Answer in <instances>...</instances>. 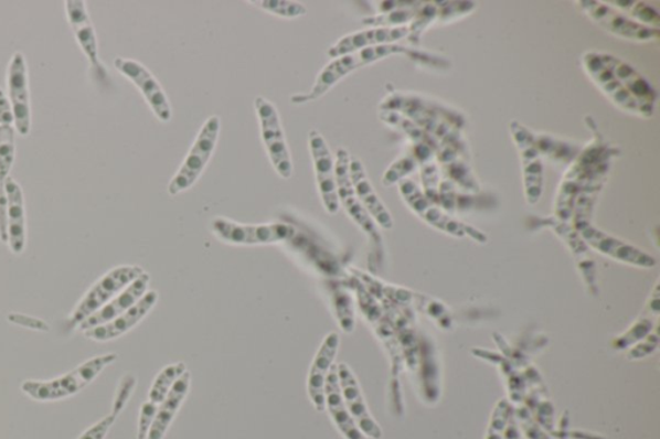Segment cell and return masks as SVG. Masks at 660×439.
Returning a JSON list of instances; mask_svg holds the SVG:
<instances>
[{"instance_id":"cell-14","label":"cell","mask_w":660,"mask_h":439,"mask_svg":"<svg viewBox=\"0 0 660 439\" xmlns=\"http://www.w3.org/2000/svg\"><path fill=\"white\" fill-rule=\"evenodd\" d=\"M7 89L17 132L26 137L32 129V106H30L29 73L24 53L14 52L7 71Z\"/></svg>"},{"instance_id":"cell-5","label":"cell","mask_w":660,"mask_h":439,"mask_svg":"<svg viewBox=\"0 0 660 439\" xmlns=\"http://www.w3.org/2000/svg\"><path fill=\"white\" fill-rule=\"evenodd\" d=\"M220 130L221 119L217 115L205 120L178 173L168 184V194L178 196L193 188L201 179L217 148Z\"/></svg>"},{"instance_id":"cell-36","label":"cell","mask_w":660,"mask_h":439,"mask_svg":"<svg viewBox=\"0 0 660 439\" xmlns=\"http://www.w3.org/2000/svg\"><path fill=\"white\" fill-rule=\"evenodd\" d=\"M135 389H136V377L130 374L123 376L121 381L118 385L117 393H115L113 408H111L113 414L119 416L121 414V411L125 410V408L128 404V400L134 395Z\"/></svg>"},{"instance_id":"cell-15","label":"cell","mask_w":660,"mask_h":439,"mask_svg":"<svg viewBox=\"0 0 660 439\" xmlns=\"http://www.w3.org/2000/svg\"><path fill=\"white\" fill-rule=\"evenodd\" d=\"M65 11L68 25H71L82 52L89 61L92 71H95L97 78L107 79V71L99 58L97 34L89 18L87 3L84 0H67Z\"/></svg>"},{"instance_id":"cell-8","label":"cell","mask_w":660,"mask_h":439,"mask_svg":"<svg viewBox=\"0 0 660 439\" xmlns=\"http://www.w3.org/2000/svg\"><path fill=\"white\" fill-rule=\"evenodd\" d=\"M213 234L219 240L232 245H272L290 242L296 228L288 223H266V225H244L219 217L212 222Z\"/></svg>"},{"instance_id":"cell-18","label":"cell","mask_w":660,"mask_h":439,"mask_svg":"<svg viewBox=\"0 0 660 439\" xmlns=\"http://www.w3.org/2000/svg\"><path fill=\"white\" fill-rule=\"evenodd\" d=\"M340 344V334H328L324 341H322L310 367L309 379H307V393H309L315 410L319 413L326 411V384L334 366Z\"/></svg>"},{"instance_id":"cell-21","label":"cell","mask_w":660,"mask_h":439,"mask_svg":"<svg viewBox=\"0 0 660 439\" xmlns=\"http://www.w3.org/2000/svg\"><path fill=\"white\" fill-rule=\"evenodd\" d=\"M408 35L409 25L360 30V32L341 38L339 42L328 50L327 55L334 60L360 50L380 47V45L398 44V42L406 40Z\"/></svg>"},{"instance_id":"cell-1","label":"cell","mask_w":660,"mask_h":439,"mask_svg":"<svg viewBox=\"0 0 660 439\" xmlns=\"http://www.w3.org/2000/svg\"><path fill=\"white\" fill-rule=\"evenodd\" d=\"M408 53L409 49L404 47L402 44H388L351 52L348 55L337 57L332 63L322 68L312 88L307 94L291 96L290 104L306 105L318 101V99L326 96L342 79L347 78L351 73L356 72L358 68L379 63V61L390 56L408 55Z\"/></svg>"},{"instance_id":"cell-23","label":"cell","mask_w":660,"mask_h":439,"mask_svg":"<svg viewBox=\"0 0 660 439\" xmlns=\"http://www.w3.org/2000/svg\"><path fill=\"white\" fill-rule=\"evenodd\" d=\"M350 180L360 203L363 204L373 221L383 229H393V215L390 214L385 204L382 203L370 176L366 174L362 161L358 158L350 159Z\"/></svg>"},{"instance_id":"cell-11","label":"cell","mask_w":660,"mask_h":439,"mask_svg":"<svg viewBox=\"0 0 660 439\" xmlns=\"http://www.w3.org/2000/svg\"><path fill=\"white\" fill-rule=\"evenodd\" d=\"M510 132L523 171L526 202L535 205L543 194V164L539 142L531 130L517 120L511 121Z\"/></svg>"},{"instance_id":"cell-10","label":"cell","mask_w":660,"mask_h":439,"mask_svg":"<svg viewBox=\"0 0 660 439\" xmlns=\"http://www.w3.org/2000/svg\"><path fill=\"white\" fill-rule=\"evenodd\" d=\"M579 10L586 14V17L595 22L598 26H602L606 32L624 40L648 43L658 41L660 32L657 29L643 26L614 10L606 2H595V0H582L577 2Z\"/></svg>"},{"instance_id":"cell-4","label":"cell","mask_w":660,"mask_h":439,"mask_svg":"<svg viewBox=\"0 0 660 439\" xmlns=\"http://www.w3.org/2000/svg\"><path fill=\"white\" fill-rule=\"evenodd\" d=\"M140 266H119L110 269L109 272L92 285L86 295L79 300L66 321L68 330H76L82 322L91 318L104 306L120 295L135 280L143 274Z\"/></svg>"},{"instance_id":"cell-39","label":"cell","mask_w":660,"mask_h":439,"mask_svg":"<svg viewBox=\"0 0 660 439\" xmlns=\"http://www.w3.org/2000/svg\"><path fill=\"white\" fill-rule=\"evenodd\" d=\"M0 127H14L12 105L2 88H0Z\"/></svg>"},{"instance_id":"cell-29","label":"cell","mask_w":660,"mask_h":439,"mask_svg":"<svg viewBox=\"0 0 660 439\" xmlns=\"http://www.w3.org/2000/svg\"><path fill=\"white\" fill-rule=\"evenodd\" d=\"M606 3L641 25L659 30L660 17L651 6L639 0H610Z\"/></svg>"},{"instance_id":"cell-40","label":"cell","mask_w":660,"mask_h":439,"mask_svg":"<svg viewBox=\"0 0 660 439\" xmlns=\"http://www.w3.org/2000/svg\"><path fill=\"white\" fill-rule=\"evenodd\" d=\"M9 320L12 323H14V325L24 326V328H28V329L42 330V331H49L50 330V326L47 325V323H45L42 320L30 318V315L10 314L9 315Z\"/></svg>"},{"instance_id":"cell-17","label":"cell","mask_w":660,"mask_h":439,"mask_svg":"<svg viewBox=\"0 0 660 439\" xmlns=\"http://www.w3.org/2000/svg\"><path fill=\"white\" fill-rule=\"evenodd\" d=\"M337 374H339L340 389L344 405H347L358 428L362 430V433L366 438L381 439L383 436L382 429L370 413L362 388H360L356 376L352 373L350 366L347 364L337 365Z\"/></svg>"},{"instance_id":"cell-33","label":"cell","mask_w":660,"mask_h":439,"mask_svg":"<svg viewBox=\"0 0 660 439\" xmlns=\"http://www.w3.org/2000/svg\"><path fill=\"white\" fill-rule=\"evenodd\" d=\"M657 320H652L651 318H641L639 321H636L635 325L631 329H629L627 333L618 336L616 341L613 342V349L626 350L628 349V346L640 343L641 341H643L645 338H647L651 333L652 330H654L658 326L657 325L654 329H652V326H654V323H658Z\"/></svg>"},{"instance_id":"cell-27","label":"cell","mask_w":660,"mask_h":439,"mask_svg":"<svg viewBox=\"0 0 660 439\" xmlns=\"http://www.w3.org/2000/svg\"><path fill=\"white\" fill-rule=\"evenodd\" d=\"M191 385V374L187 372L179 381L174 383L170 393H168L164 403L160 405L159 410L153 419L149 435L146 439H164L168 429L171 428L172 422L178 415L181 406L185 403Z\"/></svg>"},{"instance_id":"cell-22","label":"cell","mask_w":660,"mask_h":439,"mask_svg":"<svg viewBox=\"0 0 660 439\" xmlns=\"http://www.w3.org/2000/svg\"><path fill=\"white\" fill-rule=\"evenodd\" d=\"M187 372L188 368L183 362H175V364L168 365L161 370L151 385L148 400L141 407L136 439H146L148 437L160 405L164 403L174 383Z\"/></svg>"},{"instance_id":"cell-41","label":"cell","mask_w":660,"mask_h":439,"mask_svg":"<svg viewBox=\"0 0 660 439\" xmlns=\"http://www.w3.org/2000/svg\"><path fill=\"white\" fill-rule=\"evenodd\" d=\"M504 439H521V429L515 419V415L511 416L508 430H505Z\"/></svg>"},{"instance_id":"cell-16","label":"cell","mask_w":660,"mask_h":439,"mask_svg":"<svg viewBox=\"0 0 660 439\" xmlns=\"http://www.w3.org/2000/svg\"><path fill=\"white\" fill-rule=\"evenodd\" d=\"M602 57L620 86L634 98L637 107H639L641 118H651L656 110L658 95L648 79L643 78L639 72L625 63L624 60L605 55V53H602Z\"/></svg>"},{"instance_id":"cell-32","label":"cell","mask_w":660,"mask_h":439,"mask_svg":"<svg viewBox=\"0 0 660 439\" xmlns=\"http://www.w3.org/2000/svg\"><path fill=\"white\" fill-rule=\"evenodd\" d=\"M251 4L259 6L260 10L272 13L274 17L288 20L305 17L307 13L304 4L289 2V0H264V2H251Z\"/></svg>"},{"instance_id":"cell-19","label":"cell","mask_w":660,"mask_h":439,"mask_svg":"<svg viewBox=\"0 0 660 439\" xmlns=\"http://www.w3.org/2000/svg\"><path fill=\"white\" fill-rule=\"evenodd\" d=\"M158 299V291L149 290L127 312L105 323V325L83 331V335L96 343L115 341V339L126 335L130 330L135 329L152 311V308L157 306Z\"/></svg>"},{"instance_id":"cell-20","label":"cell","mask_w":660,"mask_h":439,"mask_svg":"<svg viewBox=\"0 0 660 439\" xmlns=\"http://www.w3.org/2000/svg\"><path fill=\"white\" fill-rule=\"evenodd\" d=\"M582 65L585 67L590 81L596 84V87L610 99V101L628 114L641 117L639 107H637L634 98L627 94L624 87L620 86L616 76L611 74L609 67L605 65L602 53L587 52L582 57Z\"/></svg>"},{"instance_id":"cell-34","label":"cell","mask_w":660,"mask_h":439,"mask_svg":"<svg viewBox=\"0 0 660 439\" xmlns=\"http://www.w3.org/2000/svg\"><path fill=\"white\" fill-rule=\"evenodd\" d=\"M333 304L337 320L340 321V326L347 333H352L355 328L354 306L352 299L343 290L337 289L333 292Z\"/></svg>"},{"instance_id":"cell-30","label":"cell","mask_w":660,"mask_h":439,"mask_svg":"<svg viewBox=\"0 0 660 439\" xmlns=\"http://www.w3.org/2000/svg\"><path fill=\"white\" fill-rule=\"evenodd\" d=\"M17 159V129L0 127V183L10 179Z\"/></svg>"},{"instance_id":"cell-6","label":"cell","mask_w":660,"mask_h":439,"mask_svg":"<svg viewBox=\"0 0 660 439\" xmlns=\"http://www.w3.org/2000/svg\"><path fill=\"white\" fill-rule=\"evenodd\" d=\"M397 184L398 191H401L406 205H408L412 212L416 213L422 221H425L427 225L453 237H468L479 244L488 243L486 234L481 233L478 228L450 217V215L445 213L439 205L433 203L432 200L425 195V192L417 186L416 182L409 179H404Z\"/></svg>"},{"instance_id":"cell-7","label":"cell","mask_w":660,"mask_h":439,"mask_svg":"<svg viewBox=\"0 0 660 439\" xmlns=\"http://www.w3.org/2000/svg\"><path fill=\"white\" fill-rule=\"evenodd\" d=\"M255 107L260 138H263L268 160L283 180H290L295 173L294 160H291L279 111L273 103L263 96L256 97Z\"/></svg>"},{"instance_id":"cell-3","label":"cell","mask_w":660,"mask_h":439,"mask_svg":"<svg viewBox=\"0 0 660 439\" xmlns=\"http://www.w3.org/2000/svg\"><path fill=\"white\" fill-rule=\"evenodd\" d=\"M350 153L348 150L339 149L336 157L337 192H339L340 205L348 212L349 217L362 228L370 238L371 257L370 267L372 271L379 268L383 259V242L377 223L373 221L370 213L358 199L350 180Z\"/></svg>"},{"instance_id":"cell-37","label":"cell","mask_w":660,"mask_h":439,"mask_svg":"<svg viewBox=\"0 0 660 439\" xmlns=\"http://www.w3.org/2000/svg\"><path fill=\"white\" fill-rule=\"evenodd\" d=\"M659 346V326L651 331V333L643 339L640 343L634 345V349L629 351V360H641L654 353Z\"/></svg>"},{"instance_id":"cell-35","label":"cell","mask_w":660,"mask_h":439,"mask_svg":"<svg viewBox=\"0 0 660 439\" xmlns=\"http://www.w3.org/2000/svg\"><path fill=\"white\" fill-rule=\"evenodd\" d=\"M416 168L417 159L405 157L390 167L388 171L383 175L382 182L387 188L393 186V184L404 180L405 176L411 174Z\"/></svg>"},{"instance_id":"cell-38","label":"cell","mask_w":660,"mask_h":439,"mask_svg":"<svg viewBox=\"0 0 660 439\" xmlns=\"http://www.w3.org/2000/svg\"><path fill=\"white\" fill-rule=\"evenodd\" d=\"M118 418V415L110 413L109 415L105 416L104 419L96 422L95 426H92L84 431L78 439H105Z\"/></svg>"},{"instance_id":"cell-25","label":"cell","mask_w":660,"mask_h":439,"mask_svg":"<svg viewBox=\"0 0 660 439\" xmlns=\"http://www.w3.org/2000/svg\"><path fill=\"white\" fill-rule=\"evenodd\" d=\"M7 200H9V242L10 250L17 256L25 251L28 242L25 196L20 184L10 176L4 182Z\"/></svg>"},{"instance_id":"cell-31","label":"cell","mask_w":660,"mask_h":439,"mask_svg":"<svg viewBox=\"0 0 660 439\" xmlns=\"http://www.w3.org/2000/svg\"><path fill=\"white\" fill-rule=\"evenodd\" d=\"M512 415L513 406L510 400L501 399L491 414L486 439H504Z\"/></svg>"},{"instance_id":"cell-13","label":"cell","mask_w":660,"mask_h":439,"mask_svg":"<svg viewBox=\"0 0 660 439\" xmlns=\"http://www.w3.org/2000/svg\"><path fill=\"white\" fill-rule=\"evenodd\" d=\"M309 148L321 203L329 214L334 215L341 207L337 192L336 159L324 136L317 129L309 132Z\"/></svg>"},{"instance_id":"cell-9","label":"cell","mask_w":660,"mask_h":439,"mask_svg":"<svg viewBox=\"0 0 660 439\" xmlns=\"http://www.w3.org/2000/svg\"><path fill=\"white\" fill-rule=\"evenodd\" d=\"M574 228L578 231L583 242L589 248L603 254L605 257L637 268L651 269L657 267V259L650 254L632 244L620 240L618 237L604 233L603 229L595 227L590 222L575 223Z\"/></svg>"},{"instance_id":"cell-26","label":"cell","mask_w":660,"mask_h":439,"mask_svg":"<svg viewBox=\"0 0 660 439\" xmlns=\"http://www.w3.org/2000/svg\"><path fill=\"white\" fill-rule=\"evenodd\" d=\"M326 408L332 418L334 426L340 430V433L347 439H366L356 426L354 419L348 410L347 405L341 395L339 374H337V366L334 365L330 372L326 384Z\"/></svg>"},{"instance_id":"cell-12","label":"cell","mask_w":660,"mask_h":439,"mask_svg":"<svg viewBox=\"0 0 660 439\" xmlns=\"http://www.w3.org/2000/svg\"><path fill=\"white\" fill-rule=\"evenodd\" d=\"M114 66L129 82H132L148 103L151 111L161 122L172 120V106L166 94L163 86L153 76L148 67L138 63L136 60L117 57L114 60Z\"/></svg>"},{"instance_id":"cell-2","label":"cell","mask_w":660,"mask_h":439,"mask_svg":"<svg viewBox=\"0 0 660 439\" xmlns=\"http://www.w3.org/2000/svg\"><path fill=\"white\" fill-rule=\"evenodd\" d=\"M117 353H106L87 360L64 375L51 381H25L21 390L38 403H57L78 395L91 383H94L106 367L115 364Z\"/></svg>"},{"instance_id":"cell-28","label":"cell","mask_w":660,"mask_h":439,"mask_svg":"<svg viewBox=\"0 0 660 439\" xmlns=\"http://www.w3.org/2000/svg\"><path fill=\"white\" fill-rule=\"evenodd\" d=\"M547 225L555 231L558 236H562L563 240L569 245L571 251L579 266L583 277H585L586 283L589 288L595 287V266L593 259L588 256V246L578 234V231L567 225L566 222L557 218H547L544 221Z\"/></svg>"},{"instance_id":"cell-24","label":"cell","mask_w":660,"mask_h":439,"mask_svg":"<svg viewBox=\"0 0 660 439\" xmlns=\"http://www.w3.org/2000/svg\"><path fill=\"white\" fill-rule=\"evenodd\" d=\"M150 275L143 272L137 280L129 285L128 288L123 290L120 295L115 297L111 302L107 303L98 310L95 314H92L86 321L82 322L78 326L81 333L92 328L105 325V323L117 319L118 315L127 312L130 307H134L138 300H140L146 292L149 291Z\"/></svg>"}]
</instances>
